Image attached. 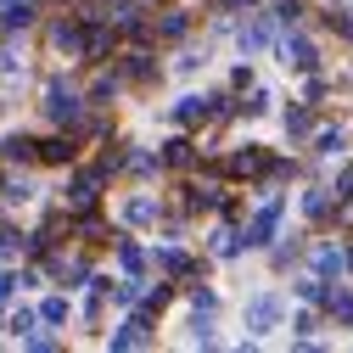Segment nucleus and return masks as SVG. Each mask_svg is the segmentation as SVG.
Here are the masks:
<instances>
[{
  "instance_id": "423d86ee",
  "label": "nucleus",
  "mask_w": 353,
  "mask_h": 353,
  "mask_svg": "<svg viewBox=\"0 0 353 353\" xmlns=\"http://www.w3.org/2000/svg\"><path fill=\"white\" fill-rule=\"evenodd\" d=\"M12 297V275H0V303H6Z\"/></svg>"
},
{
  "instance_id": "f257e3e1",
  "label": "nucleus",
  "mask_w": 353,
  "mask_h": 353,
  "mask_svg": "<svg viewBox=\"0 0 353 353\" xmlns=\"http://www.w3.org/2000/svg\"><path fill=\"white\" fill-rule=\"evenodd\" d=\"M247 320H252V331H270V325H275V297H258Z\"/></svg>"
},
{
  "instance_id": "7ed1b4c3",
  "label": "nucleus",
  "mask_w": 353,
  "mask_h": 353,
  "mask_svg": "<svg viewBox=\"0 0 353 353\" xmlns=\"http://www.w3.org/2000/svg\"><path fill=\"white\" fill-rule=\"evenodd\" d=\"M135 342H146V325H123V331L112 336V347H135Z\"/></svg>"
},
{
  "instance_id": "20e7f679",
  "label": "nucleus",
  "mask_w": 353,
  "mask_h": 353,
  "mask_svg": "<svg viewBox=\"0 0 353 353\" xmlns=\"http://www.w3.org/2000/svg\"><path fill=\"white\" fill-rule=\"evenodd\" d=\"M39 314H46V320H51V325H57V320H68V303H62V297H51V303H46V308H39Z\"/></svg>"
},
{
  "instance_id": "39448f33",
  "label": "nucleus",
  "mask_w": 353,
  "mask_h": 353,
  "mask_svg": "<svg viewBox=\"0 0 353 353\" xmlns=\"http://www.w3.org/2000/svg\"><path fill=\"white\" fill-rule=\"evenodd\" d=\"M292 57H297V68H314V51H308L303 39H292Z\"/></svg>"
},
{
  "instance_id": "f03ea898",
  "label": "nucleus",
  "mask_w": 353,
  "mask_h": 353,
  "mask_svg": "<svg viewBox=\"0 0 353 353\" xmlns=\"http://www.w3.org/2000/svg\"><path fill=\"white\" fill-rule=\"evenodd\" d=\"M320 270H325V275H342V270H347V258H342L336 247H325V252H320Z\"/></svg>"
}]
</instances>
